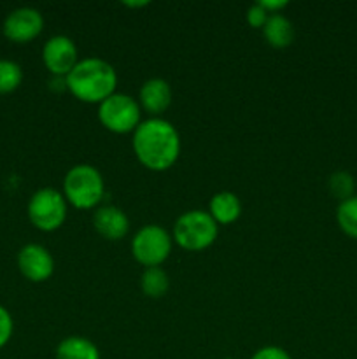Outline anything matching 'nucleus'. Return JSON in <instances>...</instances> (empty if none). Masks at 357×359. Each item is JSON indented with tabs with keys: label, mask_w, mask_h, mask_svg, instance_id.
I'll return each mask as SVG.
<instances>
[{
	"label": "nucleus",
	"mask_w": 357,
	"mask_h": 359,
	"mask_svg": "<svg viewBox=\"0 0 357 359\" xmlns=\"http://www.w3.org/2000/svg\"><path fill=\"white\" fill-rule=\"evenodd\" d=\"M262 35L272 48H289L294 41V27L289 18L284 16L282 13L270 14L268 21L262 27Z\"/></svg>",
	"instance_id": "4468645a"
},
{
	"label": "nucleus",
	"mask_w": 357,
	"mask_h": 359,
	"mask_svg": "<svg viewBox=\"0 0 357 359\" xmlns=\"http://www.w3.org/2000/svg\"><path fill=\"white\" fill-rule=\"evenodd\" d=\"M209 214L217 224H231L241 216V202L234 193L219 191L210 198Z\"/></svg>",
	"instance_id": "ddd939ff"
},
{
	"label": "nucleus",
	"mask_w": 357,
	"mask_h": 359,
	"mask_svg": "<svg viewBox=\"0 0 357 359\" xmlns=\"http://www.w3.org/2000/svg\"><path fill=\"white\" fill-rule=\"evenodd\" d=\"M336 221L343 233L350 238H357V195L340 202L336 209Z\"/></svg>",
	"instance_id": "f3484780"
},
{
	"label": "nucleus",
	"mask_w": 357,
	"mask_h": 359,
	"mask_svg": "<svg viewBox=\"0 0 357 359\" xmlns=\"http://www.w3.org/2000/svg\"><path fill=\"white\" fill-rule=\"evenodd\" d=\"M93 228L107 241H121L130 230V219L125 210L115 205H102L94 209Z\"/></svg>",
	"instance_id": "9b49d317"
},
{
	"label": "nucleus",
	"mask_w": 357,
	"mask_h": 359,
	"mask_svg": "<svg viewBox=\"0 0 357 359\" xmlns=\"http://www.w3.org/2000/svg\"><path fill=\"white\" fill-rule=\"evenodd\" d=\"M65 79L66 90L84 104L100 105L105 98L115 93V86H118L115 69L107 60L98 58V56L80 58Z\"/></svg>",
	"instance_id": "f03ea898"
},
{
	"label": "nucleus",
	"mask_w": 357,
	"mask_h": 359,
	"mask_svg": "<svg viewBox=\"0 0 357 359\" xmlns=\"http://www.w3.org/2000/svg\"><path fill=\"white\" fill-rule=\"evenodd\" d=\"M140 287H142V293L149 298L164 297L168 293V287H170L168 273L161 266L146 269L140 277Z\"/></svg>",
	"instance_id": "dca6fc26"
},
{
	"label": "nucleus",
	"mask_w": 357,
	"mask_h": 359,
	"mask_svg": "<svg viewBox=\"0 0 357 359\" xmlns=\"http://www.w3.org/2000/svg\"><path fill=\"white\" fill-rule=\"evenodd\" d=\"M23 81V70L13 60H0V93H10Z\"/></svg>",
	"instance_id": "6ab92c4d"
},
{
	"label": "nucleus",
	"mask_w": 357,
	"mask_h": 359,
	"mask_svg": "<svg viewBox=\"0 0 357 359\" xmlns=\"http://www.w3.org/2000/svg\"><path fill=\"white\" fill-rule=\"evenodd\" d=\"M258 4L268 14H280V11L286 9V7L289 6V2H287V0H259Z\"/></svg>",
	"instance_id": "5701e85b"
},
{
	"label": "nucleus",
	"mask_w": 357,
	"mask_h": 359,
	"mask_svg": "<svg viewBox=\"0 0 357 359\" xmlns=\"http://www.w3.org/2000/svg\"><path fill=\"white\" fill-rule=\"evenodd\" d=\"M219 235V224L206 210H186L175 219L172 238L178 248L198 252L209 249Z\"/></svg>",
	"instance_id": "20e7f679"
},
{
	"label": "nucleus",
	"mask_w": 357,
	"mask_h": 359,
	"mask_svg": "<svg viewBox=\"0 0 357 359\" xmlns=\"http://www.w3.org/2000/svg\"><path fill=\"white\" fill-rule=\"evenodd\" d=\"M270 14L266 13L265 9H262L259 4H254V6H251L247 9V14H245V20H247V23L251 25L252 28H261L266 25V21H268Z\"/></svg>",
	"instance_id": "412c9836"
},
{
	"label": "nucleus",
	"mask_w": 357,
	"mask_h": 359,
	"mask_svg": "<svg viewBox=\"0 0 357 359\" xmlns=\"http://www.w3.org/2000/svg\"><path fill=\"white\" fill-rule=\"evenodd\" d=\"M140 109L149 112L150 118H160L172 104V88L161 77H153L142 84L139 91Z\"/></svg>",
	"instance_id": "f8f14e48"
},
{
	"label": "nucleus",
	"mask_w": 357,
	"mask_h": 359,
	"mask_svg": "<svg viewBox=\"0 0 357 359\" xmlns=\"http://www.w3.org/2000/svg\"><path fill=\"white\" fill-rule=\"evenodd\" d=\"M328 188L335 198H338L340 202L350 198V196L356 195V179L345 170H338L335 174L329 175L328 179Z\"/></svg>",
	"instance_id": "a211bd4d"
},
{
	"label": "nucleus",
	"mask_w": 357,
	"mask_h": 359,
	"mask_svg": "<svg viewBox=\"0 0 357 359\" xmlns=\"http://www.w3.org/2000/svg\"><path fill=\"white\" fill-rule=\"evenodd\" d=\"M251 359H293L286 349L276 346H265L255 351Z\"/></svg>",
	"instance_id": "4be33fe9"
},
{
	"label": "nucleus",
	"mask_w": 357,
	"mask_h": 359,
	"mask_svg": "<svg viewBox=\"0 0 357 359\" xmlns=\"http://www.w3.org/2000/svg\"><path fill=\"white\" fill-rule=\"evenodd\" d=\"M18 269L31 283H44L55 272V259L44 245L27 244L18 252Z\"/></svg>",
	"instance_id": "9d476101"
},
{
	"label": "nucleus",
	"mask_w": 357,
	"mask_h": 359,
	"mask_svg": "<svg viewBox=\"0 0 357 359\" xmlns=\"http://www.w3.org/2000/svg\"><path fill=\"white\" fill-rule=\"evenodd\" d=\"M28 219L37 230L55 231L63 226L69 214V203L62 191L55 188H41L30 196Z\"/></svg>",
	"instance_id": "423d86ee"
},
{
	"label": "nucleus",
	"mask_w": 357,
	"mask_h": 359,
	"mask_svg": "<svg viewBox=\"0 0 357 359\" xmlns=\"http://www.w3.org/2000/svg\"><path fill=\"white\" fill-rule=\"evenodd\" d=\"M56 359H102V356L97 344L86 337L72 335L58 344Z\"/></svg>",
	"instance_id": "2eb2a0df"
},
{
	"label": "nucleus",
	"mask_w": 357,
	"mask_h": 359,
	"mask_svg": "<svg viewBox=\"0 0 357 359\" xmlns=\"http://www.w3.org/2000/svg\"><path fill=\"white\" fill-rule=\"evenodd\" d=\"M174 245V238L168 230L160 224H146L132 238V256L146 269L163 265Z\"/></svg>",
	"instance_id": "0eeeda50"
},
{
	"label": "nucleus",
	"mask_w": 357,
	"mask_h": 359,
	"mask_svg": "<svg viewBox=\"0 0 357 359\" xmlns=\"http://www.w3.org/2000/svg\"><path fill=\"white\" fill-rule=\"evenodd\" d=\"M132 146L144 167L164 172L174 167L181 156V133L168 119L149 118L136 126Z\"/></svg>",
	"instance_id": "f257e3e1"
},
{
	"label": "nucleus",
	"mask_w": 357,
	"mask_h": 359,
	"mask_svg": "<svg viewBox=\"0 0 357 359\" xmlns=\"http://www.w3.org/2000/svg\"><path fill=\"white\" fill-rule=\"evenodd\" d=\"M13 328H14V323H13V318H10L9 311L0 305V349H2V347L10 340V337H13Z\"/></svg>",
	"instance_id": "aec40b11"
},
{
	"label": "nucleus",
	"mask_w": 357,
	"mask_h": 359,
	"mask_svg": "<svg viewBox=\"0 0 357 359\" xmlns=\"http://www.w3.org/2000/svg\"><path fill=\"white\" fill-rule=\"evenodd\" d=\"M126 7H133V9H139V7H147L150 2L147 0H142V2H122Z\"/></svg>",
	"instance_id": "b1692460"
},
{
	"label": "nucleus",
	"mask_w": 357,
	"mask_h": 359,
	"mask_svg": "<svg viewBox=\"0 0 357 359\" xmlns=\"http://www.w3.org/2000/svg\"><path fill=\"white\" fill-rule=\"evenodd\" d=\"M98 121L112 133H133L142 123V109L128 93H112L98 105Z\"/></svg>",
	"instance_id": "39448f33"
},
{
	"label": "nucleus",
	"mask_w": 357,
	"mask_h": 359,
	"mask_svg": "<svg viewBox=\"0 0 357 359\" xmlns=\"http://www.w3.org/2000/svg\"><path fill=\"white\" fill-rule=\"evenodd\" d=\"M63 196L76 209L90 210L100 205L105 195V182L100 170L93 165H74L63 179Z\"/></svg>",
	"instance_id": "7ed1b4c3"
},
{
	"label": "nucleus",
	"mask_w": 357,
	"mask_h": 359,
	"mask_svg": "<svg viewBox=\"0 0 357 359\" xmlns=\"http://www.w3.org/2000/svg\"><path fill=\"white\" fill-rule=\"evenodd\" d=\"M79 60L76 42L66 35H52L42 48V62L52 77H66Z\"/></svg>",
	"instance_id": "6e6552de"
},
{
	"label": "nucleus",
	"mask_w": 357,
	"mask_h": 359,
	"mask_svg": "<svg viewBox=\"0 0 357 359\" xmlns=\"http://www.w3.org/2000/svg\"><path fill=\"white\" fill-rule=\"evenodd\" d=\"M226 359H231V358H226Z\"/></svg>",
	"instance_id": "393cba45"
},
{
	"label": "nucleus",
	"mask_w": 357,
	"mask_h": 359,
	"mask_svg": "<svg viewBox=\"0 0 357 359\" xmlns=\"http://www.w3.org/2000/svg\"><path fill=\"white\" fill-rule=\"evenodd\" d=\"M42 28H44V18L41 11L34 7H18L10 11L4 20V35L9 41L20 42V44L38 37Z\"/></svg>",
	"instance_id": "1a4fd4ad"
}]
</instances>
